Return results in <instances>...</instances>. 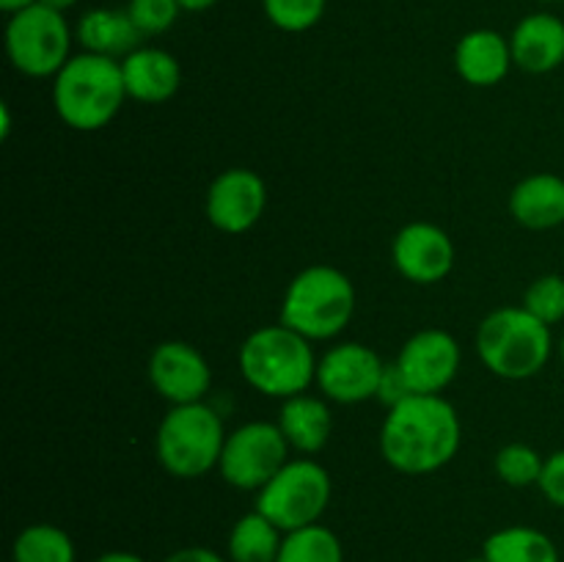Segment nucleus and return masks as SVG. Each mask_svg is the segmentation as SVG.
I'll return each mask as SVG.
<instances>
[{
	"label": "nucleus",
	"mask_w": 564,
	"mask_h": 562,
	"mask_svg": "<svg viewBox=\"0 0 564 562\" xmlns=\"http://www.w3.org/2000/svg\"><path fill=\"white\" fill-rule=\"evenodd\" d=\"M463 424L455 406L441 395H413L389 408L380 430L386 463L402 474H433L457 455Z\"/></svg>",
	"instance_id": "nucleus-1"
},
{
	"label": "nucleus",
	"mask_w": 564,
	"mask_h": 562,
	"mask_svg": "<svg viewBox=\"0 0 564 562\" xmlns=\"http://www.w3.org/2000/svg\"><path fill=\"white\" fill-rule=\"evenodd\" d=\"M127 99L121 61L97 53H77L53 80V108L66 127L97 132L119 116Z\"/></svg>",
	"instance_id": "nucleus-2"
},
{
	"label": "nucleus",
	"mask_w": 564,
	"mask_h": 562,
	"mask_svg": "<svg viewBox=\"0 0 564 562\" xmlns=\"http://www.w3.org/2000/svg\"><path fill=\"white\" fill-rule=\"evenodd\" d=\"M240 372L251 389L286 400L317 380V358L306 336L284 323L264 325L242 342Z\"/></svg>",
	"instance_id": "nucleus-3"
},
{
	"label": "nucleus",
	"mask_w": 564,
	"mask_h": 562,
	"mask_svg": "<svg viewBox=\"0 0 564 562\" xmlns=\"http://www.w3.org/2000/svg\"><path fill=\"white\" fill-rule=\"evenodd\" d=\"M356 314V287L330 264H312L290 281L281 303V323L308 342L339 336Z\"/></svg>",
	"instance_id": "nucleus-4"
},
{
	"label": "nucleus",
	"mask_w": 564,
	"mask_h": 562,
	"mask_svg": "<svg viewBox=\"0 0 564 562\" xmlns=\"http://www.w3.org/2000/svg\"><path fill=\"white\" fill-rule=\"evenodd\" d=\"M554 350L551 325L523 306H505L479 323L477 353L485 367L505 380L534 378Z\"/></svg>",
	"instance_id": "nucleus-5"
},
{
	"label": "nucleus",
	"mask_w": 564,
	"mask_h": 562,
	"mask_svg": "<svg viewBox=\"0 0 564 562\" xmlns=\"http://www.w3.org/2000/svg\"><path fill=\"white\" fill-rule=\"evenodd\" d=\"M226 435L224 419L207 402L171 406L154 435V450L171 477L196 479L218 466Z\"/></svg>",
	"instance_id": "nucleus-6"
},
{
	"label": "nucleus",
	"mask_w": 564,
	"mask_h": 562,
	"mask_svg": "<svg viewBox=\"0 0 564 562\" xmlns=\"http://www.w3.org/2000/svg\"><path fill=\"white\" fill-rule=\"evenodd\" d=\"M330 494L334 483L328 468L312 457H295L262 490H257V510L281 532H295L319 523L330 505Z\"/></svg>",
	"instance_id": "nucleus-7"
},
{
	"label": "nucleus",
	"mask_w": 564,
	"mask_h": 562,
	"mask_svg": "<svg viewBox=\"0 0 564 562\" xmlns=\"http://www.w3.org/2000/svg\"><path fill=\"white\" fill-rule=\"evenodd\" d=\"M72 33L64 11L33 3L6 22V55L28 77H55L72 58Z\"/></svg>",
	"instance_id": "nucleus-8"
},
{
	"label": "nucleus",
	"mask_w": 564,
	"mask_h": 562,
	"mask_svg": "<svg viewBox=\"0 0 564 562\" xmlns=\"http://www.w3.org/2000/svg\"><path fill=\"white\" fill-rule=\"evenodd\" d=\"M290 450L279 424L246 422L226 435L220 477L237 490H262L290 463Z\"/></svg>",
	"instance_id": "nucleus-9"
},
{
	"label": "nucleus",
	"mask_w": 564,
	"mask_h": 562,
	"mask_svg": "<svg viewBox=\"0 0 564 562\" xmlns=\"http://www.w3.org/2000/svg\"><path fill=\"white\" fill-rule=\"evenodd\" d=\"M383 369V358L372 347L361 345V342H341L317 361L314 383L319 386L325 400L356 406V402L378 397Z\"/></svg>",
	"instance_id": "nucleus-10"
},
{
	"label": "nucleus",
	"mask_w": 564,
	"mask_h": 562,
	"mask_svg": "<svg viewBox=\"0 0 564 562\" xmlns=\"http://www.w3.org/2000/svg\"><path fill=\"white\" fill-rule=\"evenodd\" d=\"M268 207V185L251 169H229L213 180L207 191L209 224L226 235L253 229Z\"/></svg>",
	"instance_id": "nucleus-11"
},
{
	"label": "nucleus",
	"mask_w": 564,
	"mask_h": 562,
	"mask_svg": "<svg viewBox=\"0 0 564 562\" xmlns=\"http://www.w3.org/2000/svg\"><path fill=\"white\" fill-rule=\"evenodd\" d=\"M149 380L171 406H191V402H204L213 386V369L198 347L171 339L154 347L149 356Z\"/></svg>",
	"instance_id": "nucleus-12"
},
{
	"label": "nucleus",
	"mask_w": 564,
	"mask_h": 562,
	"mask_svg": "<svg viewBox=\"0 0 564 562\" xmlns=\"http://www.w3.org/2000/svg\"><path fill=\"white\" fill-rule=\"evenodd\" d=\"M460 345L449 331L424 328L402 345L397 367L416 395H441L460 369Z\"/></svg>",
	"instance_id": "nucleus-13"
},
{
	"label": "nucleus",
	"mask_w": 564,
	"mask_h": 562,
	"mask_svg": "<svg viewBox=\"0 0 564 562\" xmlns=\"http://www.w3.org/2000/svg\"><path fill=\"white\" fill-rule=\"evenodd\" d=\"M391 259L394 268L413 284H435L455 268V242L441 226L416 220L397 231Z\"/></svg>",
	"instance_id": "nucleus-14"
},
{
	"label": "nucleus",
	"mask_w": 564,
	"mask_h": 562,
	"mask_svg": "<svg viewBox=\"0 0 564 562\" xmlns=\"http://www.w3.org/2000/svg\"><path fill=\"white\" fill-rule=\"evenodd\" d=\"M512 61L518 69L545 75L564 64V20L551 11L523 17L510 33Z\"/></svg>",
	"instance_id": "nucleus-15"
},
{
	"label": "nucleus",
	"mask_w": 564,
	"mask_h": 562,
	"mask_svg": "<svg viewBox=\"0 0 564 562\" xmlns=\"http://www.w3.org/2000/svg\"><path fill=\"white\" fill-rule=\"evenodd\" d=\"M127 97L135 102L160 105L169 102L182 86V66L169 50L138 47L121 58Z\"/></svg>",
	"instance_id": "nucleus-16"
},
{
	"label": "nucleus",
	"mask_w": 564,
	"mask_h": 562,
	"mask_svg": "<svg viewBox=\"0 0 564 562\" xmlns=\"http://www.w3.org/2000/svg\"><path fill=\"white\" fill-rule=\"evenodd\" d=\"M512 66L516 61H512L510 39L490 28L468 31L455 47V69L468 86H496L505 80Z\"/></svg>",
	"instance_id": "nucleus-17"
},
{
	"label": "nucleus",
	"mask_w": 564,
	"mask_h": 562,
	"mask_svg": "<svg viewBox=\"0 0 564 562\" xmlns=\"http://www.w3.org/2000/svg\"><path fill=\"white\" fill-rule=\"evenodd\" d=\"M510 213L523 229L545 231L564 224V180L551 171L527 176L510 193Z\"/></svg>",
	"instance_id": "nucleus-18"
},
{
	"label": "nucleus",
	"mask_w": 564,
	"mask_h": 562,
	"mask_svg": "<svg viewBox=\"0 0 564 562\" xmlns=\"http://www.w3.org/2000/svg\"><path fill=\"white\" fill-rule=\"evenodd\" d=\"M75 39L86 53L121 61L141 47L143 36L127 9H88L77 20Z\"/></svg>",
	"instance_id": "nucleus-19"
},
{
	"label": "nucleus",
	"mask_w": 564,
	"mask_h": 562,
	"mask_svg": "<svg viewBox=\"0 0 564 562\" xmlns=\"http://www.w3.org/2000/svg\"><path fill=\"white\" fill-rule=\"evenodd\" d=\"M275 424L281 428L284 439L290 441L292 450L303 452V455H317L328 444L334 417H330L328 402L303 391V395L286 397Z\"/></svg>",
	"instance_id": "nucleus-20"
},
{
	"label": "nucleus",
	"mask_w": 564,
	"mask_h": 562,
	"mask_svg": "<svg viewBox=\"0 0 564 562\" xmlns=\"http://www.w3.org/2000/svg\"><path fill=\"white\" fill-rule=\"evenodd\" d=\"M485 562H560V549L543 529L516 527L496 529L482 545Z\"/></svg>",
	"instance_id": "nucleus-21"
},
{
	"label": "nucleus",
	"mask_w": 564,
	"mask_h": 562,
	"mask_svg": "<svg viewBox=\"0 0 564 562\" xmlns=\"http://www.w3.org/2000/svg\"><path fill=\"white\" fill-rule=\"evenodd\" d=\"M284 534L268 516L259 510L237 518L229 532V560L231 562H275L279 560Z\"/></svg>",
	"instance_id": "nucleus-22"
},
{
	"label": "nucleus",
	"mask_w": 564,
	"mask_h": 562,
	"mask_svg": "<svg viewBox=\"0 0 564 562\" xmlns=\"http://www.w3.org/2000/svg\"><path fill=\"white\" fill-rule=\"evenodd\" d=\"M14 562H75L77 551L69 534L55 523H31L11 545Z\"/></svg>",
	"instance_id": "nucleus-23"
},
{
	"label": "nucleus",
	"mask_w": 564,
	"mask_h": 562,
	"mask_svg": "<svg viewBox=\"0 0 564 562\" xmlns=\"http://www.w3.org/2000/svg\"><path fill=\"white\" fill-rule=\"evenodd\" d=\"M275 562H345V549L336 532L323 523H312L284 534Z\"/></svg>",
	"instance_id": "nucleus-24"
},
{
	"label": "nucleus",
	"mask_w": 564,
	"mask_h": 562,
	"mask_svg": "<svg viewBox=\"0 0 564 562\" xmlns=\"http://www.w3.org/2000/svg\"><path fill=\"white\" fill-rule=\"evenodd\" d=\"M545 457L529 444H507L496 452V477L512 488H529L540 483Z\"/></svg>",
	"instance_id": "nucleus-25"
},
{
	"label": "nucleus",
	"mask_w": 564,
	"mask_h": 562,
	"mask_svg": "<svg viewBox=\"0 0 564 562\" xmlns=\"http://www.w3.org/2000/svg\"><path fill=\"white\" fill-rule=\"evenodd\" d=\"M262 9L279 31L303 33L323 20L328 0H262Z\"/></svg>",
	"instance_id": "nucleus-26"
},
{
	"label": "nucleus",
	"mask_w": 564,
	"mask_h": 562,
	"mask_svg": "<svg viewBox=\"0 0 564 562\" xmlns=\"http://www.w3.org/2000/svg\"><path fill=\"white\" fill-rule=\"evenodd\" d=\"M523 309L545 325L564 320V275L549 273L534 279L523 292Z\"/></svg>",
	"instance_id": "nucleus-27"
},
{
	"label": "nucleus",
	"mask_w": 564,
	"mask_h": 562,
	"mask_svg": "<svg viewBox=\"0 0 564 562\" xmlns=\"http://www.w3.org/2000/svg\"><path fill=\"white\" fill-rule=\"evenodd\" d=\"M127 14L132 17L141 36H160V33L174 28L182 9L176 0H130L127 3Z\"/></svg>",
	"instance_id": "nucleus-28"
},
{
	"label": "nucleus",
	"mask_w": 564,
	"mask_h": 562,
	"mask_svg": "<svg viewBox=\"0 0 564 562\" xmlns=\"http://www.w3.org/2000/svg\"><path fill=\"white\" fill-rule=\"evenodd\" d=\"M538 488L554 507H564V450L545 457Z\"/></svg>",
	"instance_id": "nucleus-29"
},
{
	"label": "nucleus",
	"mask_w": 564,
	"mask_h": 562,
	"mask_svg": "<svg viewBox=\"0 0 564 562\" xmlns=\"http://www.w3.org/2000/svg\"><path fill=\"white\" fill-rule=\"evenodd\" d=\"M413 395H416V391L411 389L405 372L397 367V361L386 364L383 378H380V386H378V400L383 402V406L394 408V406H400V402H405L408 397H413Z\"/></svg>",
	"instance_id": "nucleus-30"
},
{
	"label": "nucleus",
	"mask_w": 564,
	"mask_h": 562,
	"mask_svg": "<svg viewBox=\"0 0 564 562\" xmlns=\"http://www.w3.org/2000/svg\"><path fill=\"white\" fill-rule=\"evenodd\" d=\"M163 562H226L218 551L207 549V545H187V549L174 551L165 556Z\"/></svg>",
	"instance_id": "nucleus-31"
},
{
	"label": "nucleus",
	"mask_w": 564,
	"mask_h": 562,
	"mask_svg": "<svg viewBox=\"0 0 564 562\" xmlns=\"http://www.w3.org/2000/svg\"><path fill=\"white\" fill-rule=\"evenodd\" d=\"M94 562H147L141 554H132V551H105Z\"/></svg>",
	"instance_id": "nucleus-32"
},
{
	"label": "nucleus",
	"mask_w": 564,
	"mask_h": 562,
	"mask_svg": "<svg viewBox=\"0 0 564 562\" xmlns=\"http://www.w3.org/2000/svg\"><path fill=\"white\" fill-rule=\"evenodd\" d=\"M176 3H180L182 11H207L213 9L218 0H176Z\"/></svg>",
	"instance_id": "nucleus-33"
},
{
	"label": "nucleus",
	"mask_w": 564,
	"mask_h": 562,
	"mask_svg": "<svg viewBox=\"0 0 564 562\" xmlns=\"http://www.w3.org/2000/svg\"><path fill=\"white\" fill-rule=\"evenodd\" d=\"M33 3H39V0H0V9L6 11V14H17V11H22V9H28V6H33Z\"/></svg>",
	"instance_id": "nucleus-34"
},
{
	"label": "nucleus",
	"mask_w": 564,
	"mask_h": 562,
	"mask_svg": "<svg viewBox=\"0 0 564 562\" xmlns=\"http://www.w3.org/2000/svg\"><path fill=\"white\" fill-rule=\"evenodd\" d=\"M39 3H44V6H50V9H55V11H69L72 6H77V0H39Z\"/></svg>",
	"instance_id": "nucleus-35"
},
{
	"label": "nucleus",
	"mask_w": 564,
	"mask_h": 562,
	"mask_svg": "<svg viewBox=\"0 0 564 562\" xmlns=\"http://www.w3.org/2000/svg\"><path fill=\"white\" fill-rule=\"evenodd\" d=\"M560 358H562V364H564V336H562V342H560Z\"/></svg>",
	"instance_id": "nucleus-36"
},
{
	"label": "nucleus",
	"mask_w": 564,
	"mask_h": 562,
	"mask_svg": "<svg viewBox=\"0 0 564 562\" xmlns=\"http://www.w3.org/2000/svg\"><path fill=\"white\" fill-rule=\"evenodd\" d=\"M538 3H564V0H538Z\"/></svg>",
	"instance_id": "nucleus-37"
},
{
	"label": "nucleus",
	"mask_w": 564,
	"mask_h": 562,
	"mask_svg": "<svg viewBox=\"0 0 564 562\" xmlns=\"http://www.w3.org/2000/svg\"><path fill=\"white\" fill-rule=\"evenodd\" d=\"M466 562H485L482 556H474V560H466Z\"/></svg>",
	"instance_id": "nucleus-38"
}]
</instances>
